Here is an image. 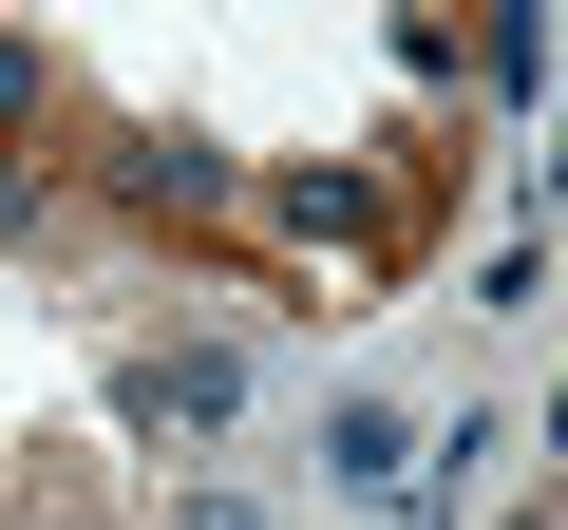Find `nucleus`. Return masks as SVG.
<instances>
[{
    "label": "nucleus",
    "mask_w": 568,
    "mask_h": 530,
    "mask_svg": "<svg viewBox=\"0 0 568 530\" xmlns=\"http://www.w3.org/2000/svg\"><path fill=\"white\" fill-rule=\"evenodd\" d=\"M39 95H58V77H39V39H0V133H20Z\"/></svg>",
    "instance_id": "7ed1b4c3"
},
{
    "label": "nucleus",
    "mask_w": 568,
    "mask_h": 530,
    "mask_svg": "<svg viewBox=\"0 0 568 530\" xmlns=\"http://www.w3.org/2000/svg\"><path fill=\"white\" fill-rule=\"evenodd\" d=\"M323 473H342V492H417V436H398V398H342V417H323Z\"/></svg>",
    "instance_id": "f257e3e1"
},
{
    "label": "nucleus",
    "mask_w": 568,
    "mask_h": 530,
    "mask_svg": "<svg viewBox=\"0 0 568 530\" xmlns=\"http://www.w3.org/2000/svg\"><path fill=\"white\" fill-rule=\"evenodd\" d=\"M227 398H246V379H227V342H171V360H152V417H171V436H209Z\"/></svg>",
    "instance_id": "f03ea898"
},
{
    "label": "nucleus",
    "mask_w": 568,
    "mask_h": 530,
    "mask_svg": "<svg viewBox=\"0 0 568 530\" xmlns=\"http://www.w3.org/2000/svg\"><path fill=\"white\" fill-rule=\"evenodd\" d=\"M171 530H265V511H246V492H190V511H171Z\"/></svg>",
    "instance_id": "20e7f679"
}]
</instances>
